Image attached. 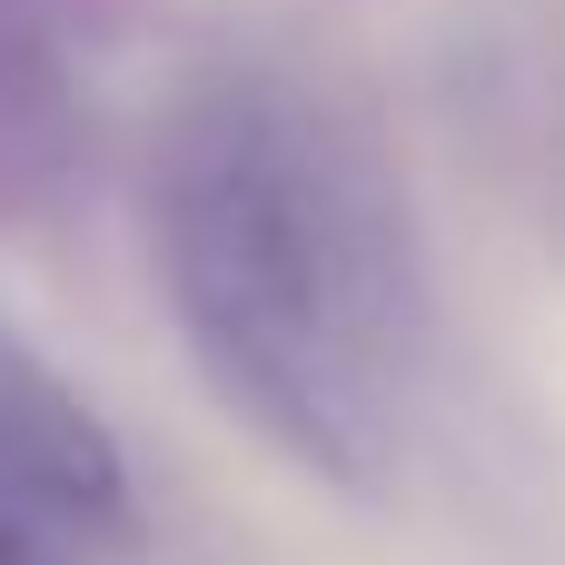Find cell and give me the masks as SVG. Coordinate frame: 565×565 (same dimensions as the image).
I'll use <instances>...</instances> for the list:
<instances>
[{
  "mask_svg": "<svg viewBox=\"0 0 565 565\" xmlns=\"http://www.w3.org/2000/svg\"><path fill=\"white\" fill-rule=\"evenodd\" d=\"M169 318L288 467L397 477L427 407V258L377 149L278 70H209L149 159Z\"/></svg>",
  "mask_w": 565,
  "mask_h": 565,
  "instance_id": "1",
  "label": "cell"
},
{
  "mask_svg": "<svg viewBox=\"0 0 565 565\" xmlns=\"http://www.w3.org/2000/svg\"><path fill=\"white\" fill-rule=\"evenodd\" d=\"M0 565H139V487L99 407L0 328Z\"/></svg>",
  "mask_w": 565,
  "mask_h": 565,
  "instance_id": "2",
  "label": "cell"
}]
</instances>
